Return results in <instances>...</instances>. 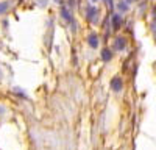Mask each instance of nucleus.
<instances>
[{"instance_id": "f257e3e1", "label": "nucleus", "mask_w": 156, "mask_h": 150, "mask_svg": "<svg viewBox=\"0 0 156 150\" xmlns=\"http://www.w3.org/2000/svg\"><path fill=\"white\" fill-rule=\"evenodd\" d=\"M122 86H123V83H122V78H119V77L112 78V81H111V88H112V91H115V92L122 91Z\"/></svg>"}, {"instance_id": "f03ea898", "label": "nucleus", "mask_w": 156, "mask_h": 150, "mask_svg": "<svg viewBox=\"0 0 156 150\" xmlns=\"http://www.w3.org/2000/svg\"><path fill=\"white\" fill-rule=\"evenodd\" d=\"M87 16H89V19L92 20V22H97L98 20V9L95 6H90L87 9Z\"/></svg>"}, {"instance_id": "7ed1b4c3", "label": "nucleus", "mask_w": 156, "mask_h": 150, "mask_svg": "<svg viewBox=\"0 0 156 150\" xmlns=\"http://www.w3.org/2000/svg\"><path fill=\"white\" fill-rule=\"evenodd\" d=\"M87 41H89V45H90V47L95 48V47L98 45V36H97L95 33H90L89 38H87Z\"/></svg>"}, {"instance_id": "20e7f679", "label": "nucleus", "mask_w": 156, "mask_h": 150, "mask_svg": "<svg viewBox=\"0 0 156 150\" xmlns=\"http://www.w3.org/2000/svg\"><path fill=\"white\" fill-rule=\"evenodd\" d=\"M120 23H122V16L114 14L112 16V27H114V30H119L120 28Z\"/></svg>"}, {"instance_id": "39448f33", "label": "nucleus", "mask_w": 156, "mask_h": 150, "mask_svg": "<svg viewBox=\"0 0 156 150\" xmlns=\"http://www.w3.org/2000/svg\"><path fill=\"white\" fill-rule=\"evenodd\" d=\"M115 41H117V42H115V47L119 48V50H122V48L125 47V39H123V38H117Z\"/></svg>"}, {"instance_id": "423d86ee", "label": "nucleus", "mask_w": 156, "mask_h": 150, "mask_svg": "<svg viewBox=\"0 0 156 150\" xmlns=\"http://www.w3.org/2000/svg\"><path fill=\"white\" fill-rule=\"evenodd\" d=\"M103 55H101V58H103V61H109L111 58H112V53L109 52V50H103L101 52Z\"/></svg>"}, {"instance_id": "0eeeda50", "label": "nucleus", "mask_w": 156, "mask_h": 150, "mask_svg": "<svg viewBox=\"0 0 156 150\" xmlns=\"http://www.w3.org/2000/svg\"><path fill=\"white\" fill-rule=\"evenodd\" d=\"M61 12H62V17H64V19H67V20H70V16H69V12H67L66 9H62Z\"/></svg>"}, {"instance_id": "6e6552de", "label": "nucleus", "mask_w": 156, "mask_h": 150, "mask_svg": "<svg viewBox=\"0 0 156 150\" xmlns=\"http://www.w3.org/2000/svg\"><path fill=\"white\" fill-rule=\"evenodd\" d=\"M119 9H120V11H126V9H128V6H126L125 3H122V2H120V3H119Z\"/></svg>"}, {"instance_id": "1a4fd4ad", "label": "nucleus", "mask_w": 156, "mask_h": 150, "mask_svg": "<svg viewBox=\"0 0 156 150\" xmlns=\"http://www.w3.org/2000/svg\"><path fill=\"white\" fill-rule=\"evenodd\" d=\"M6 6H8L6 3H3V5H0V12H2V11H5V9H6Z\"/></svg>"}, {"instance_id": "9d476101", "label": "nucleus", "mask_w": 156, "mask_h": 150, "mask_svg": "<svg viewBox=\"0 0 156 150\" xmlns=\"http://www.w3.org/2000/svg\"><path fill=\"white\" fill-rule=\"evenodd\" d=\"M126 2H128V3H133V2H134V0H126Z\"/></svg>"}, {"instance_id": "9b49d317", "label": "nucleus", "mask_w": 156, "mask_h": 150, "mask_svg": "<svg viewBox=\"0 0 156 150\" xmlns=\"http://www.w3.org/2000/svg\"><path fill=\"white\" fill-rule=\"evenodd\" d=\"M55 2H56V3H61V2H62V0H55Z\"/></svg>"}, {"instance_id": "f8f14e48", "label": "nucleus", "mask_w": 156, "mask_h": 150, "mask_svg": "<svg viewBox=\"0 0 156 150\" xmlns=\"http://www.w3.org/2000/svg\"><path fill=\"white\" fill-rule=\"evenodd\" d=\"M92 2H97V0H92Z\"/></svg>"}]
</instances>
